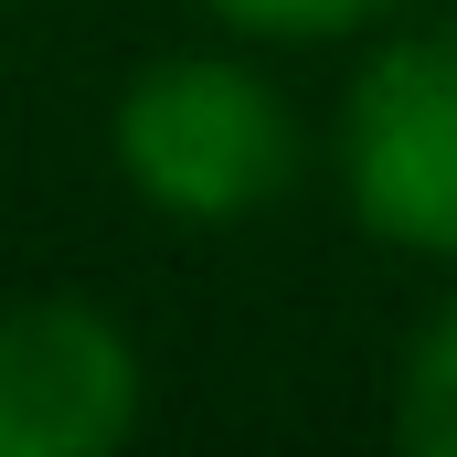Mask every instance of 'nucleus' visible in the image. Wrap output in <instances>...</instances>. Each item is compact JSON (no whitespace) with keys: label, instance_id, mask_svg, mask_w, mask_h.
Listing matches in <instances>:
<instances>
[{"label":"nucleus","instance_id":"20e7f679","mask_svg":"<svg viewBox=\"0 0 457 457\" xmlns=\"http://www.w3.org/2000/svg\"><path fill=\"white\" fill-rule=\"evenodd\" d=\"M394 436H404V447H426V457H457V298L415 330V351H404Z\"/></svg>","mask_w":457,"mask_h":457},{"label":"nucleus","instance_id":"f03ea898","mask_svg":"<svg viewBox=\"0 0 457 457\" xmlns=\"http://www.w3.org/2000/svg\"><path fill=\"white\" fill-rule=\"evenodd\" d=\"M341 192L351 224L394 255L457 266V21L394 32L341 107Z\"/></svg>","mask_w":457,"mask_h":457},{"label":"nucleus","instance_id":"39448f33","mask_svg":"<svg viewBox=\"0 0 457 457\" xmlns=\"http://www.w3.org/2000/svg\"><path fill=\"white\" fill-rule=\"evenodd\" d=\"M234 32H266V43H309V32H351V21H383L404 0H203Z\"/></svg>","mask_w":457,"mask_h":457},{"label":"nucleus","instance_id":"f257e3e1","mask_svg":"<svg viewBox=\"0 0 457 457\" xmlns=\"http://www.w3.org/2000/svg\"><path fill=\"white\" fill-rule=\"evenodd\" d=\"M298 160V107L245 54H160L117 96V170L170 224H255Z\"/></svg>","mask_w":457,"mask_h":457},{"label":"nucleus","instance_id":"7ed1b4c3","mask_svg":"<svg viewBox=\"0 0 457 457\" xmlns=\"http://www.w3.org/2000/svg\"><path fill=\"white\" fill-rule=\"evenodd\" d=\"M138 426V341L96 298L0 309V457H107Z\"/></svg>","mask_w":457,"mask_h":457}]
</instances>
